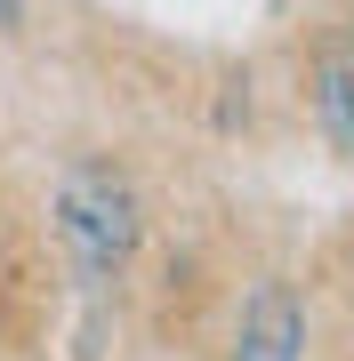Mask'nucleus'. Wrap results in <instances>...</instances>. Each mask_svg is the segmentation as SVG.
<instances>
[{
	"label": "nucleus",
	"instance_id": "1",
	"mask_svg": "<svg viewBox=\"0 0 354 361\" xmlns=\"http://www.w3.org/2000/svg\"><path fill=\"white\" fill-rule=\"evenodd\" d=\"M57 233H65V249L81 257L89 281H105V273L129 265L137 249V193L113 177V169H65V185H57Z\"/></svg>",
	"mask_w": 354,
	"mask_h": 361
},
{
	"label": "nucleus",
	"instance_id": "2",
	"mask_svg": "<svg viewBox=\"0 0 354 361\" xmlns=\"http://www.w3.org/2000/svg\"><path fill=\"white\" fill-rule=\"evenodd\" d=\"M298 353H306V313H298V297H290L282 281H266L258 297H249V313H242L234 361H298Z\"/></svg>",
	"mask_w": 354,
	"mask_h": 361
},
{
	"label": "nucleus",
	"instance_id": "3",
	"mask_svg": "<svg viewBox=\"0 0 354 361\" xmlns=\"http://www.w3.org/2000/svg\"><path fill=\"white\" fill-rule=\"evenodd\" d=\"M314 104H322V129H330V145H354V65H346V56H330V65H322Z\"/></svg>",
	"mask_w": 354,
	"mask_h": 361
},
{
	"label": "nucleus",
	"instance_id": "4",
	"mask_svg": "<svg viewBox=\"0 0 354 361\" xmlns=\"http://www.w3.org/2000/svg\"><path fill=\"white\" fill-rule=\"evenodd\" d=\"M25 25V0H0V32H16Z\"/></svg>",
	"mask_w": 354,
	"mask_h": 361
}]
</instances>
